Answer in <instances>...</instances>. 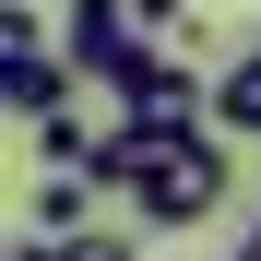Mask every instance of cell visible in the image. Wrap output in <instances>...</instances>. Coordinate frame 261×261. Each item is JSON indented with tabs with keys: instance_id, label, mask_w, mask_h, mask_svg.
Returning <instances> with one entry per match:
<instances>
[{
	"instance_id": "obj_1",
	"label": "cell",
	"mask_w": 261,
	"mask_h": 261,
	"mask_svg": "<svg viewBox=\"0 0 261 261\" xmlns=\"http://www.w3.org/2000/svg\"><path fill=\"white\" fill-rule=\"evenodd\" d=\"M83 190H119L143 226H202V214H226L238 166H226V130H214V119H190V130H130V119H107L95 154H83Z\"/></svg>"
},
{
	"instance_id": "obj_2",
	"label": "cell",
	"mask_w": 261,
	"mask_h": 261,
	"mask_svg": "<svg viewBox=\"0 0 261 261\" xmlns=\"http://www.w3.org/2000/svg\"><path fill=\"white\" fill-rule=\"evenodd\" d=\"M202 95H214V71L166 60L154 36H143V48H130V71L107 83V119H130V130H190V119H202Z\"/></svg>"
},
{
	"instance_id": "obj_3",
	"label": "cell",
	"mask_w": 261,
	"mask_h": 261,
	"mask_svg": "<svg viewBox=\"0 0 261 261\" xmlns=\"http://www.w3.org/2000/svg\"><path fill=\"white\" fill-rule=\"evenodd\" d=\"M130 48H143L130 0H71V12H60V60H71L83 83H95V95H107V83L130 71Z\"/></svg>"
},
{
	"instance_id": "obj_4",
	"label": "cell",
	"mask_w": 261,
	"mask_h": 261,
	"mask_svg": "<svg viewBox=\"0 0 261 261\" xmlns=\"http://www.w3.org/2000/svg\"><path fill=\"white\" fill-rule=\"evenodd\" d=\"M202 119L226 130V143H261V48H238L226 71H214V95H202Z\"/></svg>"
},
{
	"instance_id": "obj_5",
	"label": "cell",
	"mask_w": 261,
	"mask_h": 261,
	"mask_svg": "<svg viewBox=\"0 0 261 261\" xmlns=\"http://www.w3.org/2000/svg\"><path fill=\"white\" fill-rule=\"evenodd\" d=\"M24 226H36V238H71V226H83V166H48V178H36Z\"/></svg>"
},
{
	"instance_id": "obj_6",
	"label": "cell",
	"mask_w": 261,
	"mask_h": 261,
	"mask_svg": "<svg viewBox=\"0 0 261 261\" xmlns=\"http://www.w3.org/2000/svg\"><path fill=\"white\" fill-rule=\"evenodd\" d=\"M24 130H36V166H83V154H95V119H83L71 95H60L48 119H24Z\"/></svg>"
},
{
	"instance_id": "obj_7",
	"label": "cell",
	"mask_w": 261,
	"mask_h": 261,
	"mask_svg": "<svg viewBox=\"0 0 261 261\" xmlns=\"http://www.w3.org/2000/svg\"><path fill=\"white\" fill-rule=\"evenodd\" d=\"M48 261H130V238H107V226H71V238H48Z\"/></svg>"
},
{
	"instance_id": "obj_8",
	"label": "cell",
	"mask_w": 261,
	"mask_h": 261,
	"mask_svg": "<svg viewBox=\"0 0 261 261\" xmlns=\"http://www.w3.org/2000/svg\"><path fill=\"white\" fill-rule=\"evenodd\" d=\"M0 48H48V24H36V0H0Z\"/></svg>"
},
{
	"instance_id": "obj_9",
	"label": "cell",
	"mask_w": 261,
	"mask_h": 261,
	"mask_svg": "<svg viewBox=\"0 0 261 261\" xmlns=\"http://www.w3.org/2000/svg\"><path fill=\"white\" fill-rule=\"evenodd\" d=\"M190 12H202V0H130V24H143V36H178Z\"/></svg>"
},
{
	"instance_id": "obj_10",
	"label": "cell",
	"mask_w": 261,
	"mask_h": 261,
	"mask_svg": "<svg viewBox=\"0 0 261 261\" xmlns=\"http://www.w3.org/2000/svg\"><path fill=\"white\" fill-rule=\"evenodd\" d=\"M0 261H48V238H24V249H0Z\"/></svg>"
},
{
	"instance_id": "obj_11",
	"label": "cell",
	"mask_w": 261,
	"mask_h": 261,
	"mask_svg": "<svg viewBox=\"0 0 261 261\" xmlns=\"http://www.w3.org/2000/svg\"><path fill=\"white\" fill-rule=\"evenodd\" d=\"M238 261H261V226H249V238H238Z\"/></svg>"
}]
</instances>
